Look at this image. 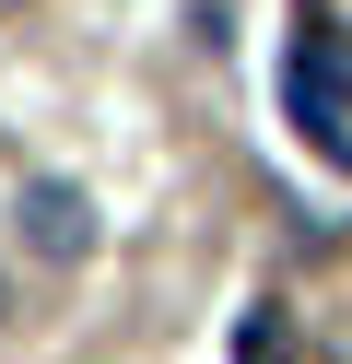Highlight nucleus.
I'll use <instances>...</instances> for the list:
<instances>
[{"label": "nucleus", "mask_w": 352, "mask_h": 364, "mask_svg": "<svg viewBox=\"0 0 352 364\" xmlns=\"http://www.w3.org/2000/svg\"><path fill=\"white\" fill-rule=\"evenodd\" d=\"M23 247H36L47 270H82V259H94V200L59 188V176H47V188H23Z\"/></svg>", "instance_id": "obj_2"}, {"label": "nucleus", "mask_w": 352, "mask_h": 364, "mask_svg": "<svg viewBox=\"0 0 352 364\" xmlns=\"http://www.w3.org/2000/svg\"><path fill=\"white\" fill-rule=\"evenodd\" d=\"M235 353H247V364H282V329H270V317H247V329H235Z\"/></svg>", "instance_id": "obj_3"}, {"label": "nucleus", "mask_w": 352, "mask_h": 364, "mask_svg": "<svg viewBox=\"0 0 352 364\" xmlns=\"http://www.w3.org/2000/svg\"><path fill=\"white\" fill-rule=\"evenodd\" d=\"M282 95H294V129L341 165V153H352V36H341V24H305V36H294V82H282Z\"/></svg>", "instance_id": "obj_1"}]
</instances>
